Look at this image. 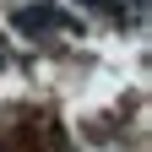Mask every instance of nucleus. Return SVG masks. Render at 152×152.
<instances>
[{"label":"nucleus","instance_id":"1","mask_svg":"<svg viewBox=\"0 0 152 152\" xmlns=\"http://www.w3.org/2000/svg\"><path fill=\"white\" fill-rule=\"evenodd\" d=\"M16 27H22V38H33V44H38V38L49 44V38L60 33V16H54L49 6L44 11H16Z\"/></svg>","mask_w":152,"mask_h":152},{"label":"nucleus","instance_id":"2","mask_svg":"<svg viewBox=\"0 0 152 152\" xmlns=\"http://www.w3.org/2000/svg\"><path fill=\"white\" fill-rule=\"evenodd\" d=\"M0 60H6V33H0Z\"/></svg>","mask_w":152,"mask_h":152}]
</instances>
